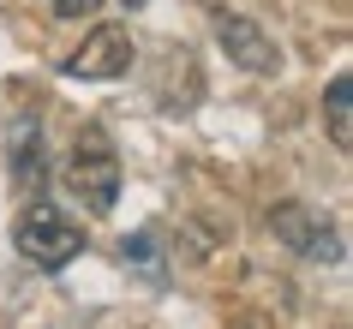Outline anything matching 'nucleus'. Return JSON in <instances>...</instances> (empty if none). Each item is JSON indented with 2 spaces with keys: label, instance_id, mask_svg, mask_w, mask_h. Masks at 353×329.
Returning <instances> with one entry per match:
<instances>
[{
  "label": "nucleus",
  "instance_id": "nucleus-5",
  "mask_svg": "<svg viewBox=\"0 0 353 329\" xmlns=\"http://www.w3.org/2000/svg\"><path fill=\"white\" fill-rule=\"evenodd\" d=\"M126 66H132L126 24H96L90 37L78 42V54L66 60V72H72V78H120Z\"/></svg>",
  "mask_w": 353,
  "mask_h": 329
},
{
  "label": "nucleus",
  "instance_id": "nucleus-4",
  "mask_svg": "<svg viewBox=\"0 0 353 329\" xmlns=\"http://www.w3.org/2000/svg\"><path fill=\"white\" fill-rule=\"evenodd\" d=\"M216 42H222L228 60H234V66H245V72H258V78L281 72L276 37H270L258 19H245V12H216Z\"/></svg>",
  "mask_w": 353,
  "mask_h": 329
},
{
  "label": "nucleus",
  "instance_id": "nucleus-1",
  "mask_svg": "<svg viewBox=\"0 0 353 329\" xmlns=\"http://www.w3.org/2000/svg\"><path fill=\"white\" fill-rule=\"evenodd\" d=\"M66 192H72L90 216H108L114 210V198H120V156H114V144H108L102 126L78 132L72 156H66Z\"/></svg>",
  "mask_w": 353,
  "mask_h": 329
},
{
  "label": "nucleus",
  "instance_id": "nucleus-2",
  "mask_svg": "<svg viewBox=\"0 0 353 329\" xmlns=\"http://www.w3.org/2000/svg\"><path fill=\"white\" fill-rule=\"evenodd\" d=\"M270 234H276L288 252L312 257V263H341V257H347V246H341V234L323 221V210L294 203V198H281L276 210H270Z\"/></svg>",
  "mask_w": 353,
  "mask_h": 329
},
{
  "label": "nucleus",
  "instance_id": "nucleus-7",
  "mask_svg": "<svg viewBox=\"0 0 353 329\" xmlns=\"http://www.w3.org/2000/svg\"><path fill=\"white\" fill-rule=\"evenodd\" d=\"M323 126H330V144L347 150L353 144V78H330V90H323Z\"/></svg>",
  "mask_w": 353,
  "mask_h": 329
},
{
  "label": "nucleus",
  "instance_id": "nucleus-6",
  "mask_svg": "<svg viewBox=\"0 0 353 329\" xmlns=\"http://www.w3.org/2000/svg\"><path fill=\"white\" fill-rule=\"evenodd\" d=\"M12 186L24 198L42 192V120H30V114L12 120Z\"/></svg>",
  "mask_w": 353,
  "mask_h": 329
},
{
  "label": "nucleus",
  "instance_id": "nucleus-3",
  "mask_svg": "<svg viewBox=\"0 0 353 329\" xmlns=\"http://www.w3.org/2000/svg\"><path fill=\"white\" fill-rule=\"evenodd\" d=\"M12 246H19L24 263L37 270H66L78 252H84V228L66 216H48V210H30V216L12 228Z\"/></svg>",
  "mask_w": 353,
  "mask_h": 329
},
{
  "label": "nucleus",
  "instance_id": "nucleus-8",
  "mask_svg": "<svg viewBox=\"0 0 353 329\" xmlns=\"http://www.w3.org/2000/svg\"><path fill=\"white\" fill-rule=\"evenodd\" d=\"M90 12H96V0H54V19H66V24H72V19H90Z\"/></svg>",
  "mask_w": 353,
  "mask_h": 329
},
{
  "label": "nucleus",
  "instance_id": "nucleus-9",
  "mask_svg": "<svg viewBox=\"0 0 353 329\" xmlns=\"http://www.w3.org/2000/svg\"><path fill=\"white\" fill-rule=\"evenodd\" d=\"M120 6H126V12H132V6H144V0H120Z\"/></svg>",
  "mask_w": 353,
  "mask_h": 329
}]
</instances>
